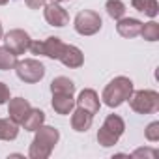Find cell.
I'll return each mask as SVG.
<instances>
[{
    "label": "cell",
    "mask_w": 159,
    "mask_h": 159,
    "mask_svg": "<svg viewBox=\"0 0 159 159\" xmlns=\"http://www.w3.org/2000/svg\"><path fill=\"white\" fill-rule=\"evenodd\" d=\"M2 41H4V47L6 49H10L15 56H19V54H25L28 51L32 38L23 28H13V30H10L8 34L2 36Z\"/></svg>",
    "instance_id": "8992f818"
},
{
    "label": "cell",
    "mask_w": 159,
    "mask_h": 159,
    "mask_svg": "<svg viewBox=\"0 0 159 159\" xmlns=\"http://www.w3.org/2000/svg\"><path fill=\"white\" fill-rule=\"evenodd\" d=\"M133 90H135L133 81H131L129 77L120 75V77H114L112 81L103 88L101 99H103V103L107 107L116 109V107H120L122 103H125L129 99V96L133 94Z\"/></svg>",
    "instance_id": "7a4b0ae2"
},
{
    "label": "cell",
    "mask_w": 159,
    "mask_h": 159,
    "mask_svg": "<svg viewBox=\"0 0 159 159\" xmlns=\"http://www.w3.org/2000/svg\"><path fill=\"white\" fill-rule=\"evenodd\" d=\"M13 69H15L17 77L21 79L23 83H26V84H36V83H39L41 79L45 77V66L39 60H36V58L17 60Z\"/></svg>",
    "instance_id": "5b68a950"
},
{
    "label": "cell",
    "mask_w": 159,
    "mask_h": 159,
    "mask_svg": "<svg viewBox=\"0 0 159 159\" xmlns=\"http://www.w3.org/2000/svg\"><path fill=\"white\" fill-rule=\"evenodd\" d=\"M140 28H142V23L133 17H122L116 21V32L125 39H133L140 36Z\"/></svg>",
    "instance_id": "7c38bea8"
},
{
    "label": "cell",
    "mask_w": 159,
    "mask_h": 159,
    "mask_svg": "<svg viewBox=\"0 0 159 159\" xmlns=\"http://www.w3.org/2000/svg\"><path fill=\"white\" fill-rule=\"evenodd\" d=\"M28 51H30L32 54H36V56H43V39H41V41H39V39H32Z\"/></svg>",
    "instance_id": "484cf974"
},
{
    "label": "cell",
    "mask_w": 159,
    "mask_h": 159,
    "mask_svg": "<svg viewBox=\"0 0 159 159\" xmlns=\"http://www.w3.org/2000/svg\"><path fill=\"white\" fill-rule=\"evenodd\" d=\"M131 6H133L137 11L144 13L146 17H150V19H155L157 13H159L157 0H131Z\"/></svg>",
    "instance_id": "e0dca14e"
},
{
    "label": "cell",
    "mask_w": 159,
    "mask_h": 159,
    "mask_svg": "<svg viewBox=\"0 0 159 159\" xmlns=\"http://www.w3.org/2000/svg\"><path fill=\"white\" fill-rule=\"evenodd\" d=\"M140 36L146 41H157L159 39V23H155V21L144 23L142 28H140Z\"/></svg>",
    "instance_id": "7402d4cb"
},
{
    "label": "cell",
    "mask_w": 159,
    "mask_h": 159,
    "mask_svg": "<svg viewBox=\"0 0 159 159\" xmlns=\"http://www.w3.org/2000/svg\"><path fill=\"white\" fill-rule=\"evenodd\" d=\"M19 135V124L11 118H0V140H15Z\"/></svg>",
    "instance_id": "2e32d148"
},
{
    "label": "cell",
    "mask_w": 159,
    "mask_h": 159,
    "mask_svg": "<svg viewBox=\"0 0 159 159\" xmlns=\"http://www.w3.org/2000/svg\"><path fill=\"white\" fill-rule=\"evenodd\" d=\"M64 49V41L56 36H51L47 39H43V56L51 58V60H58L60 52Z\"/></svg>",
    "instance_id": "9a60e30c"
},
{
    "label": "cell",
    "mask_w": 159,
    "mask_h": 159,
    "mask_svg": "<svg viewBox=\"0 0 159 159\" xmlns=\"http://www.w3.org/2000/svg\"><path fill=\"white\" fill-rule=\"evenodd\" d=\"M94 124V114H90L88 111L81 109V107H75L71 111V127L77 133H86Z\"/></svg>",
    "instance_id": "8fae6325"
},
{
    "label": "cell",
    "mask_w": 159,
    "mask_h": 159,
    "mask_svg": "<svg viewBox=\"0 0 159 159\" xmlns=\"http://www.w3.org/2000/svg\"><path fill=\"white\" fill-rule=\"evenodd\" d=\"M105 10H107V15L114 21L125 17V4L122 0H107L105 2Z\"/></svg>",
    "instance_id": "ffe728a7"
},
{
    "label": "cell",
    "mask_w": 159,
    "mask_h": 159,
    "mask_svg": "<svg viewBox=\"0 0 159 159\" xmlns=\"http://www.w3.org/2000/svg\"><path fill=\"white\" fill-rule=\"evenodd\" d=\"M43 17H45V21H47L51 26L62 28V26L69 25V15H67V11H66L58 2H52V0H49V2L43 6Z\"/></svg>",
    "instance_id": "52a82bcc"
},
{
    "label": "cell",
    "mask_w": 159,
    "mask_h": 159,
    "mask_svg": "<svg viewBox=\"0 0 159 159\" xmlns=\"http://www.w3.org/2000/svg\"><path fill=\"white\" fill-rule=\"evenodd\" d=\"M103 127L109 129L111 133H114L116 137H122L124 131H125V122L118 116V114H109L103 122Z\"/></svg>",
    "instance_id": "d6986e66"
},
{
    "label": "cell",
    "mask_w": 159,
    "mask_h": 159,
    "mask_svg": "<svg viewBox=\"0 0 159 159\" xmlns=\"http://www.w3.org/2000/svg\"><path fill=\"white\" fill-rule=\"evenodd\" d=\"M8 2H10V0H0V6H6Z\"/></svg>",
    "instance_id": "f546056e"
},
{
    "label": "cell",
    "mask_w": 159,
    "mask_h": 159,
    "mask_svg": "<svg viewBox=\"0 0 159 159\" xmlns=\"http://www.w3.org/2000/svg\"><path fill=\"white\" fill-rule=\"evenodd\" d=\"M51 107L56 114H62V116H67L71 114V111L75 109V98L71 94H52V101H51Z\"/></svg>",
    "instance_id": "4fadbf2b"
},
{
    "label": "cell",
    "mask_w": 159,
    "mask_h": 159,
    "mask_svg": "<svg viewBox=\"0 0 159 159\" xmlns=\"http://www.w3.org/2000/svg\"><path fill=\"white\" fill-rule=\"evenodd\" d=\"M52 2H58V4H62V2H69V0H52Z\"/></svg>",
    "instance_id": "4dcf8cb0"
},
{
    "label": "cell",
    "mask_w": 159,
    "mask_h": 159,
    "mask_svg": "<svg viewBox=\"0 0 159 159\" xmlns=\"http://www.w3.org/2000/svg\"><path fill=\"white\" fill-rule=\"evenodd\" d=\"M8 101H10V88L4 83H0V105H6Z\"/></svg>",
    "instance_id": "4316f807"
},
{
    "label": "cell",
    "mask_w": 159,
    "mask_h": 159,
    "mask_svg": "<svg viewBox=\"0 0 159 159\" xmlns=\"http://www.w3.org/2000/svg\"><path fill=\"white\" fill-rule=\"evenodd\" d=\"M144 137H146V140H150V142H157V140H159V122L148 124L146 129H144Z\"/></svg>",
    "instance_id": "d4e9b609"
},
{
    "label": "cell",
    "mask_w": 159,
    "mask_h": 159,
    "mask_svg": "<svg viewBox=\"0 0 159 159\" xmlns=\"http://www.w3.org/2000/svg\"><path fill=\"white\" fill-rule=\"evenodd\" d=\"M75 107H81V109L88 111L90 114H98L99 107H101V99H99V96H98L96 90L84 88V90L79 92V98L75 99Z\"/></svg>",
    "instance_id": "ba28073f"
},
{
    "label": "cell",
    "mask_w": 159,
    "mask_h": 159,
    "mask_svg": "<svg viewBox=\"0 0 159 159\" xmlns=\"http://www.w3.org/2000/svg\"><path fill=\"white\" fill-rule=\"evenodd\" d=\"M157 155H159V152L155 148H137L129 157H133V159H155Z\"/></svg>",
    "instance_id": "cb8c5ba5"
},
{
    "label": "cell",
    "mask_w": 159,
    "mask_h": 159,
    "mask_svg": "<svg viewBox=\"0 0 159 159\" xmlns=\"http://www.w3.org/2000/svg\"><path fill=\"white\" fill-rule=\"evenodd\" d=\"M45 124V112L41 111V109H30L28 112H26V116L23 118V122H21V125H23V129L25 131H36L38 127H41Z\"/></svg>",
    "instance_id": "5bb4252c"
},
{
    "label": "cell",
    "mask_w": 159,
    "mask_h": 159,
    "mask_svg": "<svg viewBox=\"0 0 159 159\" xmlns=\"http://www.w3.org/2000/svg\"><path fill=\"white\" fill-rule=\"evenodd\" d=\"M118 140H120V137H116L114 133H111V131L105 129L103 125L99 127V131H98V142H99L103 148H111V146H114Z\"/></svg>",
    "instance_id": "603a6c76"
},
{
    "label": "cell",
    "mask_w": 159,
    "mask_h": 159,
    "mask_svg": "<svg viewBox=\"0 0 159 159\" xmlns=\"http://www.w3.org/2000/svg\"><path fill=\"white\" fill-rule=\"evenodd\" d=\"M2 36H4V30H2V23H0V39H2Z\"/></svg>",
    "instance_id": "f1b7e54d"
},
{
    "label": "cell",
    "mask_w": 159,
    "mask_h": 159,
    "mask_svg": "<svg viewBox=\"0 0 159 159\" xmlns=\"http://www.w3.org/2000/svg\"><path fill=\"white\" fill-rule=\"evenodd\" d=\"M51 92L52 94H75V83L67 77H56L51 83Z\"/></svg>",
    "instance_id": "ac0fdd59"
},
{
    "label": "cell",
    "mask_w": 159,
    "mask_h": 159,
    "mask_svg": "<svg viewBox=\"0 0 159 159\" xmlns=\"http://www.w3.org/2000/svg\"><path fill=\"white\" fill-rule=\"evenodd\" d=\"M103 26V21L98 11L94 10H83L73 19V28L81 36H96Z\"/></svg>",
    "instance_id": "277c9868"
},
{
    "label": "cell",
    "mask_w": 159,
    "mask_h": 159,
    "mask_svg": "<svg viewBox=\"0 0 159 159\" xmlns=\"http://www.w3.org/2000/svg\"><path fill=\"white\" fill-rule=\"evenodd\" d=\"M58 60H60L66 67L77 69V67H81V66L84 64V54H83V51L79 49V47H75V45H66V43H64V49H62Z\"/></svg>",
    "instance_id": "9c48e42d"
},
{
    "label": "cell",
    "mask_w": 159,
    "mask_h": 159,
    "mask_svg": "<svg viewBox=\"0 0 159 159\" xmlns=\"http://www.w3.org/2000/svg\"><path fill=\"white\" fill-rule=\"evenodd\" d=\"M34 140L28 148V155L30 159H49L54 146L60 140V131L52 125H41L34 131Z\"/></svg>",
    "instance_id": "6da1fadb"
},
{
    "label": "cell",
    "mask_w": 159,
    "mask_h": 159,
    "mask_svg": "<svg viewBox=\"0 0 159 159\" xmlns=\"http://www.w3.org/2000/svg\"><path fill=\"white\" fill-rule=\"evenodd\" d=\"M127 101L137 114H152L159 111V94L155 90H133Z\"/></svg>",
    "instance_id": "3957f363"
},
{
    "label": "cell",
    "mask_w": 159,
    "mask_h": 159,
    "mask_svg": "<svg viewBox=\"0 0 159 159\" xmlns=\"http://www.w3.org/2000/svg\"><path fill=\"white\" fill-rule=\"evenodd\" d=\"M47 2H49V0H25V4H26L30 10H39V8H43Z\"/></svg>",
    "instance_id": "83f0119b"
},
{
    "label": "cell",
    "mask_w": 159,
    "mask_h": 159,
    "mask_svg": "<svg viewBox=\"0 0 159 159\" xmlns=\"http://www.w3.org/2000/svg\"><path fill=\"white\" fill-rule=\"evenodd\" d=\"M6 105H8V118H11L19 125H21L23 118L26 116V112L32 109L30 101L25 99V98H10V101Z\"/></svg>",
    "instance_id": "30bf717a"
},
{
    "label": "cell",
    "mask_w": 159,
    "mask_h": 159,
    "mask_svg": "<svg viewBox=\"0 0 159 159\" xmlns=\"http://www.w3.org/2000/svg\"><path fill=\"white\" fill-rule=\"evenodd\" d=\"M15 64H17V56L10 49L0 47V71H10L15 67Z\"/></svg>",
    "instance_id": "44dd1931"
}]
</instances>
